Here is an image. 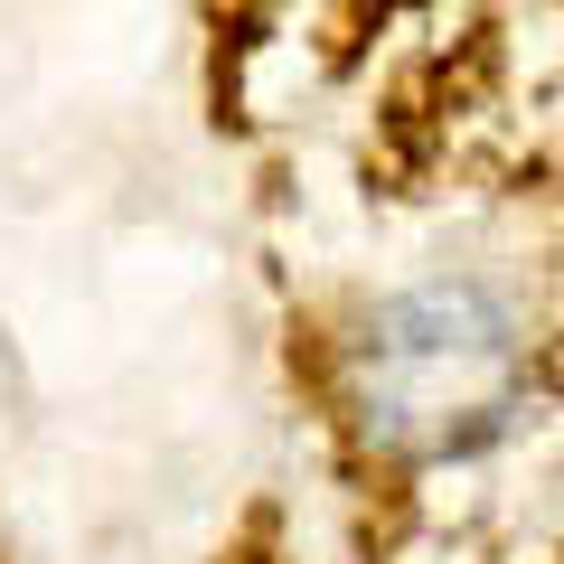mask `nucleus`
Wrapping results in <instances>:
<instances>
[{"instance_id": "f257e3e1", "label": "nucleus", "mask_w": 564, "mask_h": 564, "mask_svg": "<svg viewBox=\"0 0 564 564\" xmlns=\"http://www.w3.org/2000/svg\"><path fill=\"white\" fill-rule=\"evenodd\" d=\"M527 395L518 311L470 273L386 292L348 339V414L395 462H452L508 433Z\"/></svg>"}]
</instances>
